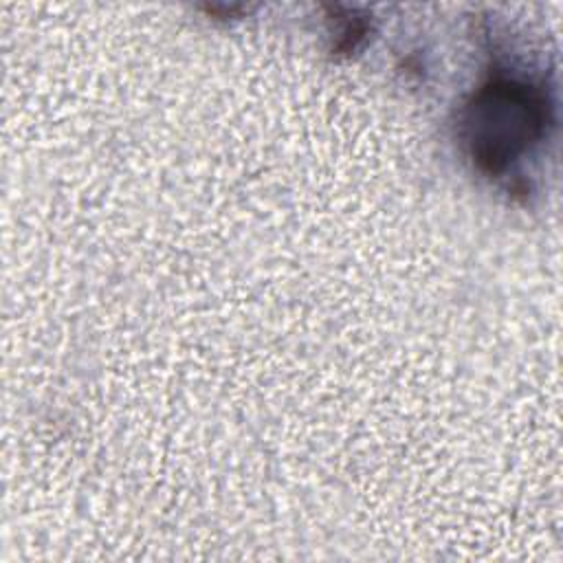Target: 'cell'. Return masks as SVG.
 Segmentation results:
<instances>
[{"label": "cell", "instance_id": "6da1fadb", "mask_svg": "<svg viewBox=\"0 0 563 563\" xmlns=\"http://www.w3.org/2000/svg\"><path fill=\"white\" fill-rule=\"evenodd\" d=\"M545 125V95L532 84L497 77L466 106L464 141L479 169L501 174L541 141Z\"/></svg>", "mask_w": 563, "mask_h": 563}]
</instances>
